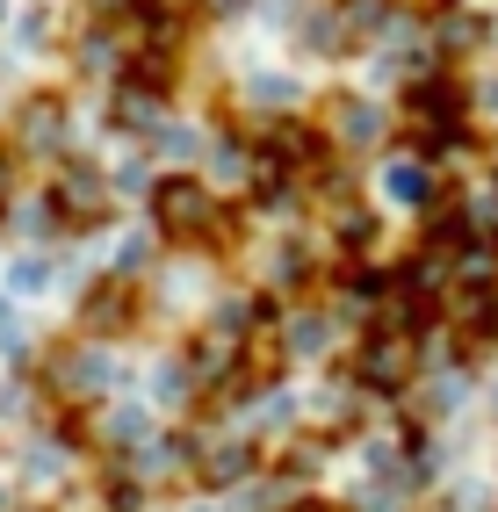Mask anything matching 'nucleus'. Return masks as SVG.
Segmentation results:
<instances>
[{"label": "nucleus", "instance_id": "9b49d317", "mask_svg": "<svg viewBox=\"0 0 498 512\" xmlns=\"http://www.w3.org/2000/svg\"><path fill=\"white\" fill-rule=\"evenodd\" d=\"M390 188H397V202H426V174H419V166H390Z\"/></svg>", "mask_w": 498, "mask_h": 512}, {"label": "nucleus", "instance_id": "f257e3e1", "mask_svg": "<svg viewBox=\"0 0 498 512\" xmlns=\"http://www.w3.org/2000/svg\"><path fill=\"white\" fill-rule=\"evenodd\" d=\"M152 217H159L166 238H203V231L217 224V195H210L203 181L174 174V181H159V188H152Z\"/></svg>", "mask_w": 498, "mask_h": 512}, {"label": "nucleus", "instance_id": "f8f14e48", "mask_svg": "<svg viewBox=\"0 0 498 512\" xmlns=\"http://www.w3.org/2000/svg\"><path fill=\"white\" fill-rule=\"evenodd\" d=\"M296 512H332V505H296Z\"/></svg>", "mask_w": 498, "mask_h": 512}, {"label": "nucleus", "instance_id": "6e6552de", "mask_svg": "<svg viewBox=\"0 0 498 512\" xmlns=\"http://www.w3.org/2000/svg\"><path fill=\"white\" fill-rule=\"evenodd\" d=\"M470 44H484V22H477V15L441 22V51H470Z\"/></svg>", "mask_w": 498, "mask_h": 512}, {"label": "nucleus", "instance_id": "423d86ee", "mask_svg": "<svg viewBox=\"0 0 498 512\" xmlns=\"http://www.w3.org/2000/svg\"><path fill=\"white\" fill-rule=\"evenodd\" d=\"M412 109L441 123V116H455V109H462V87H455V80H419V87H412Z\"/></svg>", "mask_w": 498, "mask_h": 512}, {"label": "nucleus", "instance_id": "9d476101", "mask_svg": "<svg viewBox=\"0 0 498 512\" xmlns=\"http://www.w3.org/2000/svg\"><path fill=\"white\" fill-rule=\"evenodd\" d=\"M340 123H347V145H369L376 138V116L361 109V101H340Z\"/></svg>", "mask_w": 498, "mask_h": 512}, {"label": "nucleus", "instance_id": "f03ea898", "mask_svg": "<svg viewBox=\"0 0 498 512\" xmlns=\"http://www.w3.org/2000/svg\"><path fill=\"white\" fill-rule=\"evenodd\" d=\"M405 375H412L405 332H397V339H369V347H361V383H369V390H397Z\"/></svg>", "mask_w": 498, "mask_h": 512}, {"label": "nucleus", "instance_id": "7ed1b4c3", "mask_svg": "<svg viewBox=\"0 0 498 512\" xmlns=\"http://www.w3.org/2000/svg\"><path fill=\"white\" fill-rule=\"evenodd\" d=\"M102 210H109V195H102V181H94L87 166L58 181V202H51V217H65V224H94Z\"/></svg>", "mask_w": 498, "mask_h": 512}, {"label": "nucleus", "instance_id": "39448f33", "mask_svg": "<svg viewBox=\"0 0 498 512\" xmlns=\"http://www.w3.org/2000/svg\"><path fill=\"white\" fill-rule=\"evenodd\" d=\"M58 130H65L58 101H29V109H22V145H58Z\"/></svg>", "mask_w": 498, "mask_h": 512}, {"label": "nucleus", "instance_id": "0eeeda50", "mask_svg": "<svg viewBox=\"0 0 498 512\" xmlns=\"http://www.w3.org/2000/svg\"><path fill=\"white\" fill-rule=\"evenodd\" d=\"M102 383H109V368H94V361H73V354L58 361V390H73V397H87V390H102Z\"/></svg>", "mask_w": 498, "mask_h": 512}, {"label": "nucleus", "instance_id": "20e7f679", "mask_svg": "<svg viewBox=\"0 0 498 512\" xmlns=\"http://www.w3.org/2000/svg\"><path fill=\"white\" fill-rule=\"evenodd\" d=\"M87 325H94V332H123V325H130V289H123V282L94 289V296H87Z\"/></svg>", "mask_w": 498, "mask_h": 512}, {"label": "nucleus", "instance_id": "1a4fd4ad", "mask_svg": "<svg viewBox=\"0 0 498 512\" xmlns=\"http://www.w3.org/2000/svg\"><path fill=\"white\" fill-rule=\"evenodd\" d=\"M246 469H253V455H246V448H224V455H210V462H203L210 484H231V476H246Z\"/></svg>", "mask_w": 498, "mask_h": 512}]
</instances>
